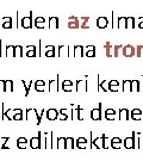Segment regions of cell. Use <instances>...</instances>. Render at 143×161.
I'll use <instances>...</instances> for the list:
<instances>
[{"mask_svg": "<svg viewBox=\"0 0 143 161\" xmlns=\"http://www.w3.org/2000/svg\"><path fill=\"white\" fill-rule=\"evenodd\" d=\"M89 136H91V146L89 148L93 149V148H97V149H104V140H105V134H102V136L99 137H93V133H89Z\"/></svg>", "mask_w": 143, "mask_h": 161, "instance_id": "cell-1", "label": "cell"}, {"mask_svg": "<svg viewBox=\"0 0 143 161\" xmlns=\"http://www.w3.org/2000/svg\"><path fill=\"white\" fill-rule=\"evenodd\" d=\"M32 14H34V12H32V11H30V12H29V16H25V17H23V18H21V24L24 29H31V27H32V25H34Z\"/></svg>", "mask_w": 143, "mask_h": 161, "instance_id": "cell-2", "label": "cell"}, {"mask_svg": "<svg viewBox=\"0 0 143 161\" xmlns=\"http://www.w3.org/2000/svg\"><path fill=\"white\" fill-rule=\"evenodd\" d=\"M102 103H99V105L97 109H93L92 111H91V118L93 120V121H102Z\"/></svg>", "mask_w": 143, "mask_h": 161, "instance_id": "cell-3", "label": "cell"}, {"mask_svg": "<svg viewBox=\"0 0 143 161\" xmlns=\"http://www.w3.org/2000/svg\"><path fill=\"white\" fill-rule=\"evenodd\" d=\"M124 148L125 149H136V140H135V135L132 134L129 137L124 139Z\"/></svg>", "mask_w": 143, "mask_h": 161, "instance_id": "cell-4", "label": "cell"}, {"mask_svg": "<svg viewBox=\"0 0 143 161\" xmlns=\"http://www.w3.org/2000/svg\"><path fill=\"white\" fill-rule=\"evenodd\" d=\"M45 116H47V120L48 121H56L59 120V116H60V111H57L56 109L51 107V109H48L45 111Z\"/></svg>", "mask_w": 143, "mask_h": 161, "instance_id": "cell-5", "label": "cell"}, {"mask_svg": "<svg viewBox=\"0 0 143 161\" xmlns=\"http://www.w3.org/2000/svg\"><path fill=\"white\" fill-rule=\"evenodd\" d=\"M122 54L125 57H132L134 55H136V48L132 47L131 44H126V46L123 47Z\"/></svg>", "mask_w": 143, "mask_h": 161, "instance_id": "cell-6", "label": "cell"}, {"mask_svg": "<svg viewBox=\"0 0 143 161\" xmlns=\"http://www.w3.org/2000/svg\"><path fill=\"white\" fill-rule=\"evenodd\" d=\"M80 20L78 17L75 16H70L68 18V22H67V27L68 29H80Z\"/></svg>", "mask_w": 143, "mask_h": 161, "instance_id": "cell-7", "label": "cell"}, {"mask_svg": "<svg viewBox=\"0 0 143 161\" xmlns=\"http://www.w3.org/2000/svg\"><path fill=\"white\" fill-rule=\"evenodd\" d=\"M45 146H47V149H54L56 148V146L54 144V133H45Z\"/></svg>", "mask_w": 143, "mask_h": 161, "instance_id": "cell-8", "label": "cell"}, {"mask_svg": "<svg viewBox=\"0 0 143 161\" xmlns=\"http://www.w3.org/2000/svg\"><path fill=\"white\" fill-rule=\"evenodd\" d=\"M80 91H85V92L88 91V86H87V76H86V79H81V80L76 81V92H80Z\"/></svg>", "mask_w": 143, "mask_h": 161, "instance_id": "cell-9", "label": "cell"}, {"mask_svg": "<svg viewBox=\"0 0 143 161\" xmlns=\"http://www.w3.org/2000/svg\"><path fill=\"white\" fill-rule=\"evenodd\" d=\"M118 118H119V121H129L130 120V111L126 109V107H124V109H119V111H118Z\"/></svg>", "mask_w": 143, "mask_h": 161, "instance_id": "cell-10", "label": "cell"}, {"mask_svg": "<svg viewBox=\"0 0 143 161\" xmlns=\"http://www.w3.org/2000/svg\"><path fill=\"white\" fill-rule=\"evenodd\" d=\"M97 81H98V88H97V91H98V92H102H102H107V91H109V88L105 87V85L107 84V81L102 80L99 74L97 75Z\"/></svg>", "mask_w": 143, "mask_h": 161, "instance_id": "cell-11", "label": "cell"}, {"mask_svg": "<svg viewBox=\"0 0 143 161\" xmlns=\"http://www.w3.org/2000/svg\"><path fill=\"white\" fill-rule=\"evenodd\" d=\"M95 24H97V27H99V29H105V27H107V25H109V18L102 16V17L97 18Z\"/></svg>", "mask_w": 143, "mask_h": 161, "instance_id": "cell-12", "label": "cell"}, {"mask_svg": "<svg viewBox=\"0 0 143 161\" xmlns=\"http://www.w3.org/2000/svg\"><path fill=\"white\" fill-rule=\"evenodd\" d=\"M29 144L32 149H41V136L38 135V136L32 137L29 142Z\"/></svg>", "mask_w": 143, "mask_h": 161, "instance_id": "cell-13", "label": "cell"}, {"mask_svg": "<svg viewBox=\"0 0 143 161\" xmlns=\"http://www.w3.org/2000/svg\"><path fill=\"white\" fill-rule=\"evenodd\" d=\"M49 92H59V75H57V79H51L49 80V86H48Z\"/></svg>", "mask_w": 143, "mask_h": 161, "instance_id": "cell-14", "label": "cell"}, {"mask_svg": "<svg viewBox=\"0 0 143 161\" xmlns=\"http://www.w3.org/2000/svg\"><path fill=\"white\" fill-rule=\"evenodd\" d=\"M130 118L134 121H141L142 118V110L141 109H134L130 111Z\"/></svg>", "mask_w": 143, "mask_h": 161, "instance_id": "cell-15", "label": "cell"}, {"mask_svg": "<svg viewBox=\"0 0 143 161\" xmlns=\"http://www.w3.org/2000/svg\"><path fill=\"white\" fill-rule=\"evenodd\" d=\"M87 139L86 137H79V139H76V141H75V146L76 148H79V149H86L87 146H88V143H87Z\"/></svg>", "mask_w": 143, "mask_h": 161, "instance_id": "cell-16", "label": "cell"}, {"mask_svg": "<svg viewBox=\"0 0 143 161\" xmlns=\"http://www.w3.org/2000/svg\"><path fill=\"white\" fill-rule=\"evenodd\" d=\"M73 56L78 57H83L85 56V47L82 46H74L73 47Z\"/></svg>", "mask_w": 143, "mask_h": 161, "instance_id": "cell-17", "label": "cell"}, {"mask_svg": "<svg viewBox=\"0 0 143 161\" xmlns=\"http://www.w3.org/2000/svg\"><path fill=\"white\" fill-rule=\"evenodd\" d=\"M122 143H123L122 139H119V137H112L111 142H110V147L112 148V149H121Z\"/></svg>", "mask_w": 143, "mask_h": 161, "instance_id": "cell-18", "label": "cell"}, {"mask_svg": "<svg viewBox=\"0 0 143 161\" xmlns=\"http://www.w3.org/2000/svg\"><path fill=\"white\" fill-rule=\"evenodd\" d=\"M104 49H105V55H106V57H112L113 56V46H112V43L107 41V42H105V44H104Z\"/></svg>", "mask_w": 143, "mask_h": 161, "instance_id": "cell-19", "label": "cell"}, {"mask_svg": "<svg viewBox=\"0 0 143 161\" xmlns=\"http://www.w3.org/2000/svg\"><path fill=\"white\" fill-rule=\"evenodd\" d=\"M116 110L115 109H106L105 110V120L107 121H115L116 120Z\"/></svg>", "mask_w": 143, "mask_h": 161, "instance_id": "cell-20", "label": "cell"}, {"mask_svg": "<svg viewBox=\"0 0 143 161\" xmlns=\"http://www.w3.org/2000/svg\"><path fill=\"white\" fill-rule=\"evenodd\" d=\"M107 88L110 92H118L119 91V82L117 80H110L107 82Z\"/></svg>", "mask_w": 143, "mask_h": 161, "instance_id": "cell-21", "label": "cell"}, {"mask_svg": "<svg viewBox=\"0 0 143 161\" xmlns=\"http://www.w3.org/2000/svg\"><path fill=\"white\" fill-rule=\"evenodd\" d=\"M142 82L140 80H131V92H141Z\"/></svg>", "mask_w": 143, "mask_h": 161, "instance_id": "cell-22", "label": "cell"}, {"mask_svg": "<svg viewBox=\"0 0 143 161\" xmlns=\"http://www.w3.org/2000/svg\"><path fill=\"white\" fill-rule=\"evenodd\" d=\"M61 86H62V90H63L64 92H72L74 85H73V81L72 80H63Z\"/></svg>", "mask_w": 143, "mask_h": 161, "instance_id": "cell-23", "label": "cell"}, {"mask_svg": "<svg viewBox=\"0 0 143 161\" xmlns=\"http://www.w3.org/2000/svg\"><path fill=\"white\" fill-rule=\"evenodd\" d=\"M27 144H29V141H27L25 137H19V139H17L16 146L19 148V149H26Z\"/></svg>", "mask_w": 143, "mask_h": 161, "instance_id": "cell-24", "label": "cell"}, {"mask_svg": "<svg viewBox=\"0 0 143 161\" xmlns=\"http://www.w3.org/2000/svg\"><path fill=\"white\" fill-rule=\"evenodd\" d=\"M35 90H36L37 92H44V91H45V81L44 80L35 81Z\"/></svg>", "mask_w": 143, "mask_h": 161, "instance_id": "cell-25", "label": "cell"}, {"mask_svg": "<svg viewBox=\"0 0 143 161\" xmlns=\"http://www.w3.org/2000/svg\"><path fill=\"white\" fill-rule=\"evenodd\" d=\"M26 55L27 57H36L37 56V49L36 46H27L26 47Z\"/></svg>", "mask_w": 143, "mask_h": 161, "instance_id": "cell-26", "label": "cell"}, {"mask_svg": "<svg viewBox=\"0 0 143 161\" xmlns=\"http://www.w3.org/2000/svg\"><path fill=\"white\" fill-rule=\"evenodd\" d=\"M57 55H59V57H61V56H69V47L68 46H60L59 49H57Z\"/></svg>", "mask_w": 143, "mask_h": 161, "instance_id": "cell-27", "label": "cell"}, {"mask_svg": "<svg viewBox=\"0 0 143 161\" xmlns=\"http://www.w3.org/2000/svg\"><path fill=\"white\" fill-rule=\"evenodd\" d=\"M44 55L47 57H55L56 56V49H55L54 46H47L45 47V53Z\"/></svg>", "mask_w": 143, "mask_h": 161, "instance_id": "cell-28", "label": "cell"}, {"mask_svg": "<svg viewBox=\"0 0 143 161\" xmlns=\"http://www.w3.org/2000/svg\"><path fill=\"white\" fill-rule=\"evenodd\" d=\"M48 25L50 29H59V18L57 17H50L48 19Z\"/></svg>", "mask_w": 143, "mask_h": 161, "instance_id": "cell-29", "label": "cell"}, {"mask_svg": "<svg viewBox=\"0 0 143 161\" xmlns=\"http://www.w3.org/2000/svg\"><path fill=\"white\" fill-rule=\"evenodd\" d=\"M1 27L2 29H12V18L11 17H4Z\"/></svg>", "mask_w": 143, "mask_h": 161, "instance_id": "cell-30", "label": "cell"}, {"mask_svg": "<svg viewBox=\"0 0 143 161\" xmlns=\"http://www.w3.org/2000/svg\"><path fill=\"white\" fill-rule=\"evenodd\" d=\"M44 24H45V19L43 17H36L34 22V25L37 29H43L44 27Z\"/></svg>", "mask_w": 143, "mask_h": 161, "instance_id": "cell-31", "label": "cell"}, {"mask_svg": "<svg viewBox=\"0 0 143 161\" xmlns=\"http://www.w3.org/2000/svg\"><path fill=\"white\" fill-rule=\"evenodd\" d=\"M85 55H86V57H94L95 56L94 46H87L86 49H85Z\"/></svg>", "mask_w": 143, "mask_h": 161, "instance_id": "cell-32", "label": "cell"}, {"mask_svg": "<svg viewBox=\"0 0 143 161\" xmlns=\"http://www.w3.org/2000/svg\"><path fill=\"white\" fill-rule=\"evenodd\" d=\"M66 142H67V137H59V139H57V149H63V150H66V149H67Z\"/></svg>", "mask_w": 143, "mask_h": 161, "instance_id": "cell-33", "label": "cell"}, {"mask_svg": "<svg viewBox=\"0 0 143 161\" xmlns=\"http://www.w3.org/2000/svg\"><path fill=\"white\" fill-rule=\"evenodd\" d=\"M117 27L118 29L126 27V17H118L117 18Z\"/></svg>", "mask_w": 143, "mask_h": 161, "instance_id": "cell-34", "label": "cell"}, {"mask_svg": "<svg viewBox=\"0 0 143 161\" xmlns=\"http://www.w3.org/2000/svg\"><path fill=\"white\" fill-rule=\"evenodd\" d=\"M123 92H131V80H123Z\"/></svg>", "mask_w": 143, "mask_h": 161, "instance_id": "cell-35", "label": "cell"}, {"mask_svg": "<svg viewBox=\"0 0 143 161\" xmlns=\"http://www.w3.org/2000/svg\"><path fill=\"white\" fill-rule=\"evenodd\" d=\"M5 56L6 57H14V46H7L5 50Z\"/></svg>", "mask_w": 143, "mask_h": 161, "instance_id": "cell-36", "label": "cell"}, {"mask_svg": "<svg viewBox=\"0 0 143 161\" xmlns=\"http://www.w3.org/2000/svg\"><path fill=\"white\" fill-rule=\"evenodd\" d=\"M24 56L23 47L21 46H14V57H21Z\"/></svg>", "mask_w": 143, "mask_h": 161, "instance_id": "cell-37", "label": "cell"}, {"mask_svg": "<svg viewBox=\"0 0 143 161\" xmlns=\"http://www.w3.org/2000/svg\"><path fill=\"white\" fill-rule=\"evenodd\" d=\"M35 81H30V82H29V84H27L26 81L25 80H21V84H23V85H24V88H25V94H24V95H25V97H29V93H30V87H31V84H34Z\"/></svg>", "mask_w": 143, "mask_h": 161, "instance_id": "cell-38", "label": "cell"}, {"mask_svg": "<svg viewBox=\"0 0 143 161\" xmlns=\"http://www.w3.org/2000/svg\"><path fill=\"white\" fill-rule=\"evenodd\" d=\"M13 81L5 80V92H13Z\"/></svg>", "mask_w": 143, "mask_h": 161, "instance_id": "cell-39", "label": "cell"}, {"mask_svg": "<svg viewBox=\"0 0 143 161\" xmlns=\"http://www.w3.org/2000/svg\"><path fill=\"white\" fill-rule=\"evenodd\" d=\"M89 17H81V24H80V29H89L88 27V22H89Z\"/></svg>", "mask_w": 143, "mask_h": 161, "instance_id": "cell-40", "label": "cell"}, {"mask_svg": "<svg viewBox=\"0 0 143 161\" xmlns=\"http://www.w3.org/2000/svg\"><path fill=\"white\" fill-rule=\"evenodd\" d=\"M134 27H135V18L126 17V27L125 29H134Z\"/></svg>", "mask_w": 143, "mask_h": 161, "instance_id": "cell-41", "label": "cell"}, {"mask_svg": "<svg viewBox=\"0 0 143 161\" xmlns=\"http://www.w3.org/2000/svg\"><path fill=\"white\" fill-rule=\"evenodd\" d=\"M67 149H74L75 148V140L73 137H67V142H66ZM66 149V150H67Z\"/></svg>", "mask_w": 143, "mask_h": 161, "instance_id": "cell-42", "label": "cell"}, {"mask_svg": "<svg viewBox=\"0 0 143 161\" xmlns=\"http://www.w3.org/2000/svg\"><path fill=\"white\" fill-rule=\"evenodd\" d=\"M78 115H79V110H78V106H75L72 104V117H70V120L72 121H75V120H78Z\"/></svg>", "mask_w": 143, "mask_h": 161, "instance_id": "cell-43", "label": "cell"}, {"mask_svg": "<svg viewBox=\"0 0 143 161\" xmlns=\"http://www.w3.org/2000/svg\"><path fill=\"white\" fill-rule=\"evenodd\" d=\"M123 47H124L123 44H117V46L113 47V51H112V53H113V56H115V57H118V56H119V53H121V50H123Z\"/></svg>", "mask_w": 143, "mask_h": 161, "instance_id": "cell-44", "label": "cell"}, {"mask_svg": "<svg viewBox=\"0 0 143 161\" xmlns=\"http://www.w3.org/2000/svg\"><path fill=\"white\" fill-rule=\"evenodd\" d=\"M38 135L41 136V149H47V146H45V133L38 131Z\"/></svg>", "mask_w": 143, "mask_h": 161, "instance_id": "cell-45", "label": "cell"}, {"mask_svg": "<svg viewBox=\"0 0 143 161\" xmlns=\"http://www.w3.org/2000/svg\"><path fill=\"white\" fill-rule=\"evenodd\" d=\"M136 56L137 57H142L143 56V44H138L136 47Z\"/></svg>", "mask_w": 143, "mask_h": 161, "instance_id": "cell-46", "label": "cell"}, {"mask_svg": "<svg viewBox=\"0 0 143 161\" xmlns=\"http://www.w3.org/2000/svg\"><path fill=\"white\" fill-rule=\"evenodd\" d=\"M78 106V110H79V115H78V120L79 121H83V109H82L79 104L76 105Z\"/></svg>", "mask_w": 143, "mask_h": 161, "instance_id": "cell-47", "label": "cell"}, {"mask_svg": "<svg viewBox=\"0 0 143 161\" xmlns=\"http://www.w3.org/2000/svg\"><path fill=\"white\" fill-rule=\"evenodd\" d=\"M110 142H111V139H109V137L105 135V140H104V149H109Z\"/></svg>", "mask_w": 143, "mask_h": 161, "instance_id": "cell-48", "label": "cell"}, {"mask_svg": "<svg viewBox=\"0 0 143 161\" xmlns=\"http://www.w3.org/2000/svg\"><path fill=\"white\" fill-rule=\"evenodd\" d=\"M0 92H5V80H0Z\"/></svg>", "mask_w": 143, "mask_h": 161, "instance_id": "cell-49", "label": "cell"}, {"mask_svg": "<svg viewBox=\"0 0 143 161\" xmlns=\"http://www.w3.org/2000/svg\"><path fill=\"white\" fill-rule=\"evenodd\" d=\"M68 117H69V116H67V115L60 114V116H59V120H60V121H67V120H68Z\"/></svg>", "mask_w": 143, "mask_h": 161, "instance_id": "cell-50", "label": "cell"}, {"mask_svg": "<svg viewBox=\"0 0 143 161\" xmlns=\"http://www.w3.org/2000/svg\"><path fill=\"white\" fill-rule=\"evenodd\" d=\"M59 111H60V114H62V115H67V116H68V110H67V109H61V110H59Z\"/></svg>", "mask_w": 143, "mask_h": 161, "instance_id": "cell-51", "label": "cell"}, {"mask_svg": "<svg viewBox=\"0 0 143 161\" xmlns=\"http://www.w3.org/2000/svg\"><path fill=\"white\" fill-rule=\"evenodd\" d=\"M138 19H140V23H138V27H140V29H143V17H140Z\"/></svg>", "mask_w": 143, "mask_h": 161, "instance_id": "cell-52", "label": "cell"}, {"mask_svg": "<svg viewBox=\"0 0 143 161\" xmlns=\"http://www.w3.org/2000/svg\"><path fill=\"white\" fill-rule=\"evenodd\" d=\"M0 25H1V24H0Z\"/></svg>", "mask_w": 143, "mask_h": 161, "instance_id": "cell-53", "label": "cell"}]
</instances>
